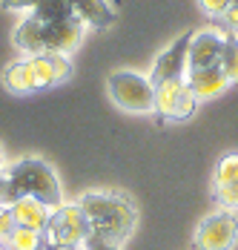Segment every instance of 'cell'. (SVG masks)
I'll use <instances>...</instances> for the list:
<instances>
[{
    "label": "cell",
    "instance_id": "1",
    "mask_svg": "<svg viewBox=\"0 0 238 250\" xmlns=\"http://www.w3.org/2000/svg\"><path fill=\"white\" fill-rule=\"evenodd\" d=\"M80 210L89 219V233H95L100 239L120 245L129 239V233L135 230L138 222V210L123 193H112V190H89L80 196Z\"/></svg>",
    "mask_w": 238,
    "mask_h": 250
},
{
    "label": "cell",
    "instance_id": "2",
    "mask_svg": "<svg viewBox=\"0 0 238 250\" xmlns=\"http://www.w3.org/2000/svg\"><path fill=\"white\" fill-rule=\"evenodd\" d=\"M6 184H3V196L0 204H15L23 196L43 201L46 207H60L63 204V190H60V181L52 170V164L43 158H20L15 161L9 170H6Z\"/></svg>",
    "mask_w": 238,
    "mask_h": 250
},
{
    "label": "cell",
    "instance_id": "3",
    "mask_svg": "<svg viewBox=\"0 0 238 250\" xmlns=\"http://www.w3.org/2000/svg\"><path fill=\"white\" fill-rule=\"evenodd\" d=\"M106 86H109L112 101L123 112H135V115L155 112V86L149 75H141L135 69H118L109 75Z\"/></svg>",
    "mask_w": 238,
    "mask_h": 250
},
{
    "label": "cell",
    "instance_id": "4",
    "mask_svg": "<svg viewBox=\"0 0 238 250\" xmlns=\"http://www.w3.org/2000/svg\"><path fill=\"white\" fill-rule=\"evenodd\" d=\"M89 236V219L80 210V204H60L52 210L49 225L43 230V250L80 248Z\"/></svg>",
    "mask_w": 238,
    "mask_h": 250
},
{
    "label": "cell",
    "instance_id": "5",
    "mask_svg": "<svg viewBox=\"0 0 238 250\" xmlns=\"http://www.w3.org/2000/svg\"><path fill=\"white\" fill-rule=\"evenodd\" d=\"M238 245V216L233 210H215L195 227L198 250H233Z\"/></svg>",
    "mask_w": 238,
    "mask_h": 250
},
{
    "label": "cell",
    "instance_id": "6",
    "mask_svg": "<svg viewBox=\"0 0 238 250\" xmlns=\"http://www.w3.org/2000/svg\"><path fill=\"white\" fill-rule=\"evenodd\" d=\"M198 98L192 95L187 78H172L155 86V112L169 121H184L195 115Z\"/></svg>",
    "mask_w": 238,
    "mask_h": 250
},
{
    "label": "cell",
    "instance_id": "7",
    "mask_svg": "<svg viewBox=\"0 0 238 250\" xmlns=\"http://www.w3.org/2000/svg\"><path fill=\"white\" fill-rule=\"evenodd\" d=\"M190 38H192V32H184L181 38H175L167 49L155 58L152 72H149L152 86H158V83H164V81H172V78H187V49H190Z\"/></svg>",
    "mask_w": 238,
    "mask_h": 250
},
{
    "label": "cell",
    "instance_id": "8",
    "mask_svg": "<svg viewBox=\"0 0 238 250\" xmlns=\"http://www.w3.org/2000/svg\"><path fill=\"white\" fill-rule=\"evenodd\" d=\"M224 52V35L218 29H201L192 32L190 49H187V69H207V66H218Z\"/></svg>",
    "mask_w": 238,
    "mask_h": 250
},
{
    "label": "cell",
    "instance_id": "9",
    "mask_svg": "<svg viewBox=\"0 0 238 250\" xmlns=\"http://www.w3.org/2000/svg\"><path fill=\"white\" fill-rule=\"evenodd\" d=\"M26 61L32 66V75H35V86L38 89L58 86V83L69 81V75H72L69 58L60 55V52H38V55H29Z\"/></svg>",
    "mask_w": 238,
    "mask_h": 250
},
{
    "label": "cell",
    "instance_id": "10",
    "mask_svg": "<svg viewBox=\"0 0 238 250\" xmlns=\"http://www.w3.org/2000/svg\"><path fill=\"white\" fill-rule=\"evenodd\" d=\"M80 41H83V23L75 15L58 21V23H43V52L69 55L72 49L80 46Z\"/></svg>",
    "mask_w": 238,
    "mask_h": 250
},
{
    "label": "cell",
    "instance_id": "11",
    "mask_svg": "<svg viewBox=\"0 0 238 250\" xmlns=\"http://www.w3.org/2000/svg\"><path fill=\"white\" fill-rule=\"evenodd\" d=\"M187 83H190L192 95L198 101H210L227 92L230 81L221 72V66H207V69H187Z\"/></svg>",
    "mask_w": 238,
    "mask_h": 250
},
{
    "label": "cell",
    "instance_id": "12",
    "mask_svg": "<svg viewBox=\"0 0 238 250\" xmlns=\"http://www.w3.org/2000/svg\"><path fill=\"white\" fill-rule=\"evenodd\" d=\"M9 210H12V219H15L18 227H29V230H38V233L46 230L49 216H52V207H46L43 201L32 199V196H23L15 204H9Z\"/></svg>",
    "mask_w": 238,
    "mask_h": 250
},
{
    "label": "cell",
    "instance_id": "13",
    "mask_svg": "<svg viewBox=\"0 0 238 250\" xmlns=\"http://www.w3.org/2000/svg\"><path fill=\"white\" fill-rule=\"evenodd\" d=\"M69 6H72V15L83 26L109 29V26L115 23V9L106 0H69Z\"/></svg>",
    "mask_w": 238,
    "mask_h": 250
},
{
    "label": "cell",
    "instance_id": "14",
    "mask_svg": "<svg viewBox=\"0 0 238 250\" xmlns=\"http://www.w3.org/2000/svg\"><path fill=\"white\" fill-rule=\"evenodd\" d=\"M3 86H6L9 92H15V95H29V92H38L29 61H12V63L3 69Z\"/></svg>",
    "mask_w": 238,
    "mask_h": 250
},
{
    "label": "cell",
    "instance_id": "15",
    "mask_svg": "<svg viewBox=\"0 0 238 250\" xmlns=\"http://www.w3.org/2000/svg\"><path fill=\"white\" fill-rule=\"evenodd\" d=\"M15 46L20 52H26V55L43 52V23L35 15H29L23 23L15 29Z\"/></svg>",
    "mask_w": 238,
    "mask_h": 250
},
{
    "label": "cell",
    "instance_id": "16",
    "mask_svg": "<svg viewBox=\"0 0 238 250\" xmlns=\"http://www.w3.org/2000/svg\"><path fill=\"white\" fill-rule=\"evenodd\" d=\"M32 15L40 23H58L63 18H72V6H69V0H38Z\"/></svg>",
    "mask_w": 238,
    "mask_h": 250
},
{
    "label": "cell",
    "instance_id": "17",
    "mask_svg": "<svg viewBox=\"0 0 238 250\" xmlns=\"http://www.w3.org/2000/svg\"><path fill=\"white\" fill-rule=\"evenodd\" d=\"M6 248L9 250H43V233L15 225L12 233L6 236Z\"/></svg>",
    "mask_w": 238,
    "mask_h": 250
},
{
    "label": "cell",
    "instance_id": "18",
    "mask_svg": "<svg viewBox=\"0 0 238 250\" xmlns=\"http://www.w3.org/2000/svg\"><path fill=\"white\" fill-rule=\"evenodd\" d=\"M218 66L230 83H238V35H233V32L224 35V52H221Z\"/></svg>",
    "mask_w": 238,
    "mask_h": 250
},
{
    "label": "cell",
    "instance_id": "19",
    "mask_svg": "<svg viewBox=\"0 0 238 250\" xmlns=\"http://www.w3.org/2000/svg\"><path fill=\"white\" fill-rule=\"evenodd\" d=\"M213 184H238V152H227L218 158Z\"/></svg>",
    "mask_w": 238,
    "mask_h": 250
},
{
    "label": "cell",
    "instance_id": "20",
    "mask_svg": "<svg viewBox=\"0 0 238 250\" xmlns=\"http://www.w3.org/2000/svg\"><path fill=\"white\" fill-rule=\"evenodd\" d=\"M215 199L221 204V210H233L238 213V184H213Z\"/></svg>",
    "mask_w": 238,
    "mask_h": 250
},
{
    "label": "cell",
    "instance_id": "21",
    "mask_svg": "<svg viewBox=\"0 0 238 250\" xmlns=\"http://www.w3.org/2000/svg\"><path fill=\"white\" fill-rule=\"evenodd\" d=\"M80 250H120V245H112V242L100 239V236H95V233H89V236L83 239Z\"/></svg>",
    "mask_w": 238,
    "mask_h": 250
},
{
    "label": "cell",
    "instance_id": "22",
    "mask_svg": "<svg viewBox=\"0 0 238 250\" xmlns=\"http://www.w3.org/2000/svg\"><path fill=\"white\" fill-rule=\"evenodd\" d=\"M201 3V9L207 12V15H213V18H221L227 9H230V3L233 0H198Z\"/></svg>",
    "mask_w": 238,
    "mask_h": 250
},
{
    "label": "cell",
    "instance_id": "23",
    "mask_svg": "<svg viewBox=\"0 0 238 250\" xmlns=\"http://www.w3.org/2000/svg\"><path fill=\"white\" fill-rule=\"evenodd\" d=\"M15 227V219H12V210L6 204H0V242H6V236L12 233Z\"/></svg>",
    "mask_w": 238,
    "mask_h": 250
},
{
    "label": "cell",
    "instance_id": "24",
    "mask_svg": "<svg viewBox=\"0 0 238 250\" xmlns=\"http://www.w3.org/2000/svg\"><path fill=\"white\" fill-rule=\"evenodd\" d=\"M221 18H224V23H227V32L238 35V0H233V3H230V9H227Z\"/></svg>",
    "mask_w": 238,
    "mask_h": 250
},
{
    "label": "cell",
    "instance_id": "25",
    "mask_svg": "<svg viewBox=\"0 0 238 250\" xmlns=\"http://www.w3.org/2000/svg\"><path fill=\"white\" fill-rule=\"evenodd\" d=\"M3 9H35L38 0H0Z\"/></svg>",
    "mask_w": 238,
    "mask_h": 250
},
{
    "label": "cell",
    "instance_id": "26",
    "mask_svg": "<svg viewBox=\"0 0 238 250\" xmlns=\"http://www.w3.org/2000/svg\"><path fill=\"white\" fill-rule=\"evenodd\" d=\"M3 184H6V175L0 173V196H3Z\"/></svg>",
    "mask_w": 238,
    "mask_h": 250
},
{
    "label": "cell",
    "instance_id": "27",
    "mask_svg": "<svg viewBox=\"0 0 238 250\" xmlns=\"http://www.w3.org/2000/svg\"><path fill=\"white\" fill-rule=\"evenodd\" d=\"M0 167H3V147H0Z\"/></svg>",
    "mask_w": 238,
    "mask_h": 250
},
{
    "label": "cell",
    "instance_id": "28",
    "mask_svg": "<svg viewBox=\"0 0 238 250\" xmlns=\"http://www.w3.org/2000/svg\"><path fill=\"white\" fill-rule=\"evenodd\" d=\"M0 250H9V248H6V242H0Z\"/></svg>",
    "mask_w": 238,
    "mask_h": 250
},
{
    "label": "cell",
    "instance_id": "29",
    "mask_svg": "<svg viewBox=\"0 0 238 250\" xmlns=\"http://www.w3.org/2000/svg\"><path fill=\"white\" fill-rule=\"evenodd\" d=\"M63 250H80V248H63Z\"/></svg>",
    "mask_w": 238,
    "mask_h": 250
}]
</instances>
